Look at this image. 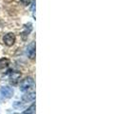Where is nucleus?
Here are the masks:
<instances>
[{"instance_id":"nucleus-2","label":"nucleus","mask_w":126,"mask_h":114,"mask_svg":"<svg viewBox=\"0 0 126 114\" xmlns=\"http://www.w3.org/2000/svg\"><path fill=\"white\" fill-rule=\"evenodd\" d=\"M3 41H4L5 45L11 47V46H13V45L14 44V42H15V35H14L13 33H12V32L7 33L6 35L3 37Z\"/></svg>"},{"instance_id":"nucleus-1","label":"nucleus","mask_w":126,"mask_h":114,"mask_svg":"<svg viewBox=\"0 0 126 114\" xmlns=\"http://www.w3.org/2000/svg\"><path fill=\"white\" fill-rule=\"evenodd\" d=\"M33 85H34L33 79L31 78V77H28V78L24 79L22 82L20 83V86H19L20 87V90L21 91H26L29 89H31Z\"/></svg>"},{"instance_id":"nucleus-10","label":"nucleus","mask_w":126,"mask_h":114,"mask_svg":"<svg viewBox=\"0 0 126 114\" xmlns=\"http://www.w3.org/2000/svg\"><path fill=\"white\" fill-rule=\"evenodd\" d=\"M24 5H29L30 4V2H31V0H20Z\"/></svg>"},{"instance_id":"nucleus-6","label":"nucleus","mask_w":126,"mask_h":114,"mask_svg":"<svg viewBox=\"0 0 126 114\" xmlns=\"http://www.w3.org/2000/svg\"><path fill=\"white\" fill-rule=\"evenodd\" d=\"M9 64H10L9 59H7V58H2V59H0V70L7 68V67L9 66Z\"/></svg>"},{"instance_id":"nucleus-7","label":"nucleus","mask_w":126,"mask_h":114,"mask_svg":"<svg viewBox=\"0 0 126 114\" xmlns=\"http://www.w3.org/2000/svg\"><path fill=\"white\" fill-rule=\"evenodd\" d=\"M19 78H20V73L17 72V71H14V72H13V73L11 74V80H13L14 82H16ZM13 81H12V82H13Z\"/></svg>"},{"instance_id":"nucleus-11","label":"nucleus","mask_w":126,"mask_h":114,"mask_svg":"<svg viewBox=\"0 0 126 114\" xmlns=\"http://www.w3.org/2000/svg\"><path fill=\"white\" fill-rule=\"evenodd\" d=\"M14 114H19V113H14Z\"/></svg>"},{"instance_id":"nucleus-5","label":"nucleus","mask_w":126,"mask_h":114,"mask_svg":"<svg viewBox=\"0 0 126 114\" xmlns=\"http://www.w3.org/2000/svg\"><path fill=\"white\" fill-rule=\"evenodd\" d=\"M22 99L23 101L25 102H32L35 99V92H31V93H28L22 96Z\"/></svg>"},{"instance_id":"nucleus-8","label":"nucleus","mask_w":126,"mask_h":114,"mask_svg":"<svg viewBox=\"0 0 126 114\" xmlns=\"http://www.w3.org/2000/svg\"><path fill=\"white\" fill-rule=\"evenodd\" d=\"M23 114H35V105L32 104V106L29 108L28 110H26Z\"/></svg>"},{"instance_id":"nucleus-9","label":"nucleus","mask_w":126,"mask_h":114,"mask_svg":"<svg viewBox=\"0 0 126 114\" xmlns=\"http://www.w3.org/2000/svg\"><path fill=\"white\" fill-rule=\"evenodd\" d=\"M13 107H14V108H20V107H22V105H21V104H19V102H14Z\"/></svg>"},{"instance_id":"nucleus-3","label":"nucleus","mask_w":126,"mask_h":114,"mask_svg":"<svg viewBox=\"0 0 126 114\" xmlns=\"http://www.w3.org/2000/svg\"><path fill=\"white\" fill-rule=\"evenodd\" d=\"M0 92L4 97L11 98V97H13V89L12 88H10V87H3V88L0 89Z\"/></svg>"},{"instance_id":"nucleus-4","label":"nucleus","mask_w":126,"mask_h":114,"mask_svg":"<svg viewBox=\"0 0 126 114\" xmlns=\"http://www.w3.org/2000/svg\"><path fill=\"white\" fill-rule=\"evenodd\" d=\"M27 52H28V55L31 59H33L35 57V43L32 42L31 44L28 46L27 48Z\"/></svg>"}]
</instances>
